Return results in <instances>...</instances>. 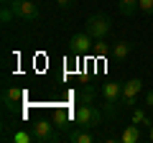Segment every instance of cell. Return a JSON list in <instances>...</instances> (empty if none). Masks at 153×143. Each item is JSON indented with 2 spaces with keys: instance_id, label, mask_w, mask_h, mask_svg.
<instances>
[{
  "instance_id": "obj_16",
  "label": "cell",
  "mask_w": 153,
  "mask_h": 143,
  "mask_svg": "<svg viewBox=\"0 0 153 143\" xmlns=\"http://www.w3.org/2000/svg\"><path fill=\"white\" fill-rule=\"evenodd\" d=\"M138 10H140L143 16L153 18V0H140V3H138Z\"/></svg>"
},
{
  "instance_id": "obj_8",
  "label": "cell",
  "mask_w": 153,
  "mask_h": 143,
  "mask_svg": "<svg viewBox=\"0 0 153 143\" xmlns=\"http://www.w3.org/2000/svg\"><path fill=\"white\" fill-rule=\"evenodd\" d=\"M23 89H18V87H5L3 89V107L5 110H16L18 105L23 102Z\"/></svg>"
},
{
  "instance_id": "obj_5",
  "label": "cell",
  "mask_w": 153,
  "mask_h": 143,
  "mask_svg": "<svg viewBox=\"0 0 153 143\" xmlns=\"http://www.w3.org/2000/svg\"><path fill=\"white\" fill-rule=\"evenodd\" d=\"M31 133L33 138H36V143H56L59 141V130H56V125H51L49 120H38L31 125Z\"/></svg>"
},
{
  "instance_id": "obj_10",
  "label": "cell",
  "mask_w": 153,
  "mask_h": 143,
  "mask_svg": "<svg viewBox=\"0 0 153 143\" xmlns=\"http://www.w3.org/2000/svg\"><path fill=\"white\" fill-rule=\"evenodd\" d=\"M120 141H123V143H138V141H143V136H140V125H138V123L128 125L125 130H123Z\"/></svg>"
},
{
  "instance_id": "obj_4",
  "label": "cell",
  "mask_w": 153,
  "mask_h": 143,
  "mask_svg": "<svg viewBox=\"0 0 153 143\" xmlns=\"http://www.w3.org/2000/svg\"><path fill=\"white\" fill-rule=\"evenodd\" d=\"M110 28H112V23H110V16H105V13H92L84 23V31L92 39H105L110 33Z\"/></svg>"
},
{
  "instance_id": "obj_11",
  "label": "cell",
  "mask_w": 153,
  "mask_h": 143,
  "mask_svg": "<svg viewBox=\"0 0 153 143\" xmlns=\"http://www.w3.org/2000/svg\"><path fill=\"white\" fill-rule=\"evenodd\" d=\"M71 143H94V133L87 130V128H76L74 133H69Z\"/></svg>"
},
{
  "instance_id": "obj_7",
  "label": "cell",
  "mask_w": 153,
  "mask_h": 143,
  "mask_svg": "<svg viewBox=\"0 0 153 143\" xmlns=\"http://www.w3.org/2000/svg\"><path fill=\"white\" fill-rule=\"evenodd\" d=\"M92 44H94V39L89 36L87 31H76L74 36L69 39V49H71V54H76V56L92 51Z\"/></svg>"
},
{
  "instance_id": "obj_20",
  "label": "cell",
  "mask_w": 153,
  "mask_h": 143,
  "mask_svg": "<svg viewBox=\"0 0 153 143\" xmlns=\"http://www.w3.org/2000/svg\"><path fill=\"white\" fill-rule=\"evenodd\" d=\"M3 3H13V0H3Z\"/></svg>"
},
{
  "instance_id": "obj_1",
  "label": "cell",
  "mask_w": 153,
  "mask_h": 143,
  "mask_svg": "<svg viewBox=\"0 0 153 143\" xmlns=\"http://www.w3.org/2000/svg\"><path fill=\"white\" fill-rule=\"evenodd\" d=\"M102 110H100L97 105L92 102V89H87V92L82 95V105L76 107L74 112V123L76 128H87V130H97L100 125H102Z\"/></svg>"
},
{
  "instance_id": "obj_17",
  "label": "cell",
  "mask_w": 153,
  "mask_h": 143,
  "mask_svg": "<svg viewBox=\"0 0 153 143\" xmlns=\"http://www.w3.org/2000/svg\"><path fill=\"white\" fill-rule=\"evenodd\" d=\"M56 5H59L61 10H69V8L74 5V0H56Z\"/></svg>"
},
{
  "instance_id": "obj_19",
  "label": "cell",
  "mask_w": 153,
  "mask_h": 143,
  "mask_svg": "<svg viewBox=\"0 0 153 143\" xmlns=\"http://www.w3.org/2000/svg\"><path fill=\"white\" fill-rule=\"evenodd\" d=\"M148 138H151V141H153V125H151V136H148Z\"/></svg>"
},
{
  "instance_id": "obj_6",
  "label": "cell",
  "mask_w": 153,
  "mask_h": 143,
  "mask_svg": "<svg viewBox=\"0 0 153 143\" xmlns=\"http://www.w3.org/2000/svg\"><path fill=\"white\" fill-rule=\"evenodd\" d=\"M143 92V82L140 79H128V82H123V97H120V110H128V107H133L138 100V95Z\"/></svg>"
},
{
  "instance_id": "obj_9",
  "label": "cell",
  "mask_w": 153,
  "mask_h": 143,
  "mask_svg": "<svg viewBox=\"0 0 153 143\" xmlns=\"http://www.w3.org/2000/svg\"><path fill=\"white\" fill-rule=\"evenodd\" d=\"M130 51H133V44H130V41H115L110 56H112L115 61H125L128 56H130Z\"/></svg>"
},
{
  "instance_id": "obj_3",
  "label": "cell",
  "mask_w": 153,
  "mask_h": 143,
  "mask_svg": "<svg viewBox=\"0 0 153 143\" xmlns=\"http://www.w3.org/2000/svg\"><path fill=\"white\" fill-rule=\"evenodd\" d=\"M3 5H10L13 18H21L26 23H36L41 18V10H38L36 0H13V3H3Z\"/></svg>"
},
{
  "instance_id": "obj_2",
  "label": "cell",
  "mask_w": 153,
  "mask_h": 143,
  "mask_svg": "<svg viewBox=\"0 0 153 143\" xmlns=\"http://www.w3.org/2000/svg\"><path fill=\"white\" fill-rule=\"evenodd\" d=\"M102 97H105V110L107 115H117L120 112V97H123V82L110 79L102 84Z\"/></svg>"
},
{
  "instance_id": "obj_15",
  "label": "cell",
  "mask_w": 153,
  "mask_h": 143,
  "mask_svg": "<svg viewBox=\"0 0 153 143\" xmlns=\"http://www.w3.org/2000/svg\"><path fill=\"white\" fill-rule=\"evenodd\" d=\"M133 123H138V125H146V128H151V125H153L151 118L146 115V110H140V107H138V110H133Z\"/></svg>"
},
{
  "instance_id": "obj_18",
  "label": "cell",
  "mask_w": 153,
  "mask_h": 143,
  "mask_svg": "<svg viewBox=\"0 0 153 143\" xmlns=\"http://www.w3.org/2000/svg\"><path fill=\"white\" fill-rule=\"evenodd\" d=\"M146 107H153V89L146 92Z\"/></svg>"
},
{
  "instance_id": "obj_13",
  "label": "cell",
  "mask_w": 153,
  "mask_h": 143,
  "mask_svg": "<svg viewBox=\"0 0 153 143\" xmlns=\"http://www.w3.org/2000/svg\"><path fill=\"white\" fill-rule=\"evenodd\" d=\"M110 51H112V46H110L105 39H94V44H92V54L94 56H107Z\"/></svg>"
},
{
  "instance_id": "obj_12",
  "label": "cell",
  "mask_w": 153,
  "mask_h": 143,
  "mask_svg": "<svg viewBox=\"0 0 153 143\" xmlns=\"http://www.w3.org/2000/svg\"><path fill=\"white\" fill-rule=\"evenodd\" d=\"M138 3H140V0H117L120 16H133V13H138Z\"/></svg>"
},
{
  "instance_id": "obj_14",
  "label": "cell",
  "mask_w": 153,
  "mask_h": 143,
  "mask_svg": "<svg viewBox=\"0 0 153 143\" xmlns=\"http://www.w3.org/2000/svg\"><path fill=\"white\" fill-rule=\"evenodd\" d=\"M10 141H13V143H33L36 138H33L31 130H16V133L10 136Z\"/></svg>"
}]
</instances>
